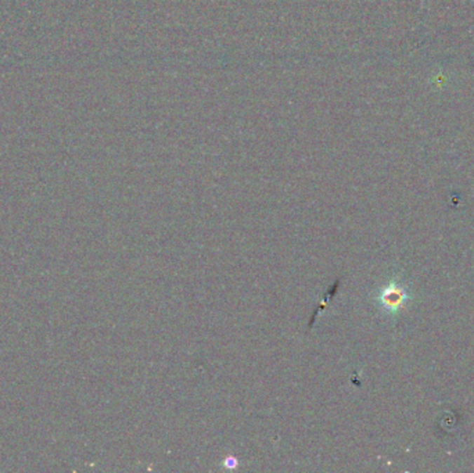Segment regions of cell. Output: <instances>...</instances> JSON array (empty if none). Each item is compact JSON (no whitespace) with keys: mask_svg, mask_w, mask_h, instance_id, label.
<instances>
[{"mask_svg":"<svg viewBox=\"0 0 474 473\" xmlns=\"http://www.w3.org/2000/svg\"><path fill=\"white\" fill-rule=\"evenodd\" d=\"M379 302L387 312L398 311L407 300V292L398 284L391 282L381 289L379 295Z\"/></svg>","mask_w":474,"mask_h":473,"instance_id":"6da1fadb","label":"cell"},{"mask_svg":"<svg viewBox=\"0 0 474 473\" xmlns=\"http://www.w3.org/2000/svg\"><path fill=\"white\" fill-rule=\"evenodd\" d=\"M224 467H225L226 469H235V468L238 467V461H237V458H235V457H228V458L224 461Z\"/></svg>","mask_w":474,"mask_h":473,"instance_id":"7a4b0ae2","label":"cell"}]
</instances>
